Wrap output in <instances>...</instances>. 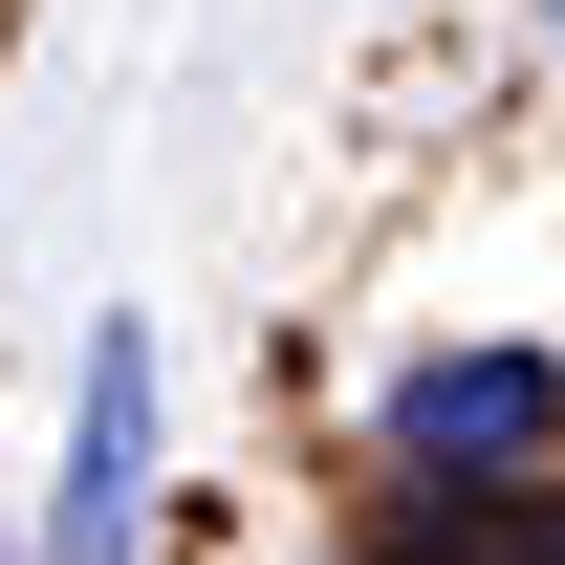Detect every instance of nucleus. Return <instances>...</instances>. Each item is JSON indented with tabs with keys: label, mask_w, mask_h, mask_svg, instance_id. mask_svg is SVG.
Wrapping results in <instances>:
<instances>
[{
	"label": "nucleus",
	"mask_w": 565,
	"mask_h": 565,
	"mask_svg": "<svg viewBox=\"0 0 565 565\" xmlns=\"http://www.w3.org/2000/svg\"><path fill=\"white\" fill-rule=\"evenodd\" d=\"M131 544H152V327L109 305L87 392H66V522H44V565H131Z\"/></svg>",
	"instance_id": "nucleus-1"
},
{
	"label": "nucleus",
	"mask_w": 565,
	"mask_h": 565,
	"mask_svg": "<svg viewBox=\"0 0 565 565\" xmlns=\"http://www.w3.org/2000/svg\"><path fill=\"white\" fill-rule=\"evenodd\" d=\"M565 435V370L544 349H435V370H392V479H522Z\"/></svg>",
	"instance_id": "nucleus-2"
}]
</instances>
